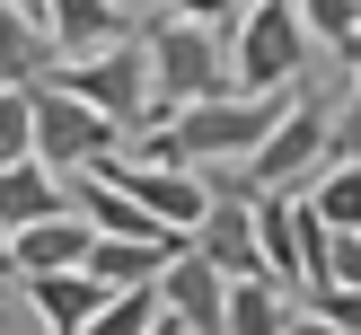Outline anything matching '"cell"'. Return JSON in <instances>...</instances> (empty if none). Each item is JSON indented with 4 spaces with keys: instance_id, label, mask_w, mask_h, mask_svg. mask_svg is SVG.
<instances>
[{
    "instance_id": "obj_6",
    "label": "cell",
    "mask_w": 361,
    "mask_h": 335,
    "mask_svg": "<svg viewBox=\"0 0 361 335\" xmlns=\"http://www.w3.org/2000/svg\"><path fill=\"white\" fill-rule=\"evenodd\" d=\"M80 264H88V229L71 221V212H53V221H35V229H18V238H9V274H18V282L80 274Z\"/></svg>"
},
{
    "instance_id": "obj_10",
    "label": "cell",
    "mask_w": 361,
    "mask_h": 335,
    "mask_svg": "<svg viewBox=\"0 0 361 335\" xmlns=\"http://www.w3.org/2000/svg\"><path fill=\"white\" fill-rule=\"evenodd\" d=\"M291 327V291L274 282H229L221 291V335H282Z\"/></svg>"
},
{
    "instance_id": "obj_15",
    "label": "cell",
    "mask_w": 361,
    "mask_h": 335,
    "mask_svg": "<svg viewBox=\"0 0 361 335\" xmlns=\"http://www.w3.org/2000/svg\"><path fill=\"white\" fill-rule=\"evenodd\" d=\"M0 291H18V274H9V238H0Z\"/></svg>"
},
{
    "instance_id": "obj_1",
    "label": "cell",
    "mask_w": 361,
    "mask_h": 335,
    "mask_svg": "<svg viewBox=\"0 0 361 335\" xmlns=\"http://www.w3.org/2000/svg\"><path fill=\"white\" fill-rule=\"evenodd\" d=\"M141 71H150V115H185V106L229 97V18L238 9H141Z\"/></svg>"
},
{
    "instance_id": "obj_5",
    "label": "cell",
    "mask_w": 361,
    "mask_h": 335,
    "mask_svg": "<svg viewBox=\"0 0 361 335\" xmlns=\"http://www.w3.org/2000/svg\"><path fill=\"white\" fill-rule=\"evenodd\" d=\"M185 247H194V256H203L221 282H264V274H256V203H229V194H212L203 221L185 229Z\"/></svg>"
},
{
    "instance_id": "obj_13",
    "label": "cell",
    "mask_w": 361,
    "mask_h": 335,
    "mask_svg": "<svg viewBox=\"0 0 361 335\" xmlns=\"http://www.w3.org/2000/svg\"><path fill=\"white\" fill-rule=\"evenodd\" d=\"M0 168H27V88L0 97Z\"/></svg>"
},
{
    "instance_id": "obj_11",
    "label": "cell",
    "mask_w": 361,
    "mask_h": 335,
    "mask_svg": "<svg viewBox=\"0 0 361 335\" xmlns=\"http://www.w3.org/2000/svg\"><path fill=\"white\" fill-rule=\"evenodd\" d=\"M300 212L317 229H361V168H317V185H309Z\"/></svg>"
},
{
    "instance_id": "obj_7",
    "label": "cell",
    "mask_w": 361,
    "mask_h": 335,
    "mask_svg": "<svg viewBox=\"0 0 361 335\" xmlns=\"http://www.w3.org/2000/svg\"><path fill=\"white\" fill-rule=\"evenodd\" d=\"M53 71V44L35 35L27 0H0V97H18V88H35Z\"/></svg>"
},
{
    "instance_id": "obj_12",
    "label": "cell",
    "mask_w": 361,
    "mask_h": 335,
    "mask_svg": "<svg viewBox=\"0 0 361 335\" xmlns=\"http://www.w3.org/2000/svg\"><path fill=\"white\" fill-rule=\"evenodd\" d=\"M300 35H317V44H335V62L353 71V53H361V9L353 0H300Z\"/></svg>"
},
{
    "instance_id": "obj_8",
    "label": "cell",
    "mask_w": 361,
    "mask_h": 335,
    "mask_svg": "<svg viewBox=\"0 0 361 335\" xmlns=\"http://www.w3.org/2000/svg\"><path fill=\"white\" fill-rule=\"evenodd\" d=\"M18 291L35 300V317H44V335H80L88 317L106 309V291L88 274H44V282H18Z\"/></svg>"
},
{
    "instance_id": "obj_3",
    "label": "cell",
    "mask_w": 361,
    "mask_h": 335,
    "mask_svg": "<svg viewBox=\"0 0 361 335\" xmlns=\"http://www.w3.org/2000/svg\"><path fill=\"white\" fill-rule=\"evenodd\" d=\"M44 88H62L71 106H88L97 123H115V141H141L159 123L150 115V71H141V35L115 44V53H88V62H53Z\"/></svg>"
},
{
    "instance_id": "obj_4",
    "label": "cell",
    "mask_w": 361,
    "mask_h": 335,
    "mask_svg": "<svg viewBox=\"0 0 361 335\" xmlns=\"http://www.w3.org/2000/svg\"><path fill=\"white\" fill-rule=\"evenodd\" d=\"M27 18L53 44V62H88V53H115V44L141 35L133 27L141 9H115V0H27Z\"/></svg>"
},
{
    "instance_id": "obj_14",
    "label": "cell",
    "mask_w": 361,
    "mask_h": 335,
    "mask_svg": "<svg viewBox=\"0 0 361 335\" xmlns=\"http://www.w3.org/2000/svg\"><path fill=\"white\" fill-rule=\"evenodd\" d=\"M282 335H335V327H317L309 309H291V327H282Z\"/></svg>"
},
{
    "instance_id": "obj_2",
    "label": "cell",
    "mask_w": 361,
    "mask_h": 335,
    "mask_svg": "<svg viewBox=\"0 0 361 335\" xmlns=\"http://www.w3.org/2000/svg\"><path fill=\"white\" fill-rule=\"evenodd\" d=\"M221 53H229V97H291L300 62H309V35H300L291 0H256V9L229 18Z\"/></svg>"
},
{
    "instance_id": "obj_9",
    "label": "cell",
    "mask_w": 361,
    "mask_h": 335,
    "mask_svg": "<svg viewBox=\"0 0 361 335\" xmlns=\"http://www.w3.org/2000/svg\"><path fill=\"white\" fill-rule=\"evenodd\" d=\"M53 212H71L62 203V185H53L44 168H0V238H18V229H35V221H53Z\"/></svg>"
},
{
    "instance_id": "obj_16",
    "label": "cell",
    "mask_w": 361,
    "mask_h": 335,
    "mask_svg": "<svg viewBox=\"0 0 361 335\" xmlns=\"http://www.w3.org/2000/svg\"><path fill=\"white\" fill-rule=\"evenodd\" d=\"M150 335H176V327H168V317H159V327H150Z\"/></svg>"
}]
</instances>
